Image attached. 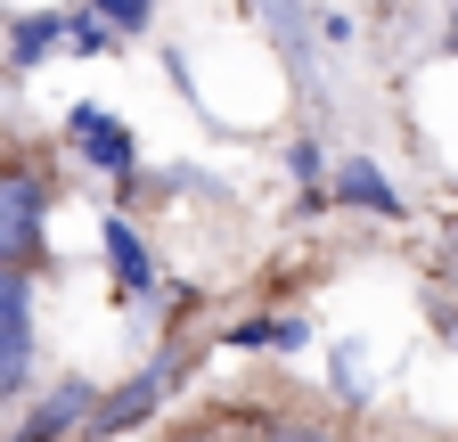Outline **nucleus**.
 Returning a JSON list of instances; mask_svg holds the SVG:
<instances>
[{"instance_id":"nucleus-12","label":"nucleus","mask_w":458,"mask_h":442,"mask_svg":"<svg viewBox=\"0 0 458 442\" xmlns=\"http://www.w3.org/2000/svg\"><path fill=\"white\" fill-rule=\"evenodd\" d=\"M82 9H90L98 25H114V33H148V17H156V0H82Z\"/></svg>"},{"instance_id":"nucleus-9","label":"nucleus","mask_w":458,"mask_h":442,"mask_svg":"<svg viewBox=\"0 0 458 442\" xmlns=\"http://www.w3.org/2000/svg\"><path fill=\"white\" fill-rule=\"evenodd\" d=\"M49 49H66V9H25V17H9V66H41Z\"/></svg>"},{"instance_id":"nucleus-8","label":"nucleus","mask_w":458,"mask_h":442,"mask_svg":"<svg viewBox=\"0 0 458 442\" xmlns=\"http://www.w3.org/2000/svg\"><path fill=\"white\" fill-rule=\"evenodd\" d=\"M246 9H254V17H262V33L278 41V58L311 82V9H303V0H246Z\"/></svg>"},{"instance_id":"nucleus-15","label":"nucleus","mask_w":458,"mask_h":442,"mask_svg":"<svg viewBox=\"0 0 458 442\" xmlns=\"http://www.w3.org/2000/svg\"><path fill=\"white\" fill-rule=\"evenodd\" d=\"M270 442H335V434H327V426H295V418H278Z\"/></svg>"},{"instance_id":"nucleus-2","label":"nucleus","mask_w":458,"mask_h":442,"mask_svg":"<svg viewBox=\"0 0 458 442\" xmlns=\"http://www.w3.org/2000/svg\"><path fill=\"white\" fill-rule=\"evenodd\" d=\"M41 254H49V173L0 164V262L33 270Z\"/></svg>"},{"instance_id":"nucleus-1","label":"nucleus","mask_w":458,"mask_h":442,"mask_svg":"<svg viewBox=\"0 0 458 442\" xmlns=\"http://www.w3.org/2000/svg\"><path fill=\"white\" fill-rule=\"evenodd\" d=\"M181 369H189V344L181 336H172L140 377H123V385H114V394H98L90 402V418H82V442H114V434H131V426H148L156 418V402L172 394V385H181Z\"/></svg>"},{"instance_id":"nucleus-10","label":"nucleus","mask_w":458,"mask_h":442,"mask_svg":"<svg viewBox=\"0 0 458 442\" xmlns=\"http://www.w3.org/2000/svg\"><path fill=\"white\" fill-rule=\"evenodd\" d=\"M311 319H238L229 327V353H303Z\"/></svg>"},{"instance_id":"nucleus-16","label":"nucleus","mask_w":458,"mask_h":442,"mask_svg":"<svg viewBox=\"0 0 458 442\" xmlns=\"http://www.w3.org/2000/svg\"><path fill=\"white\" fill-rule=\"evenodd\" d=\"M164 442H213V434H197V426H189V434H164Z\"/></svg>"},{"instance_id":"nucleus-3","label":"nucleus","mask_w":458,"mask_h":442,"mask_svg":"<svg viewBox=\"0 0 458 442\" xmlns=\"http://www.w3.org/2000/svg\"><path fill=\"white\" fill-rule=\"evenodd\" d=\"M33 353H41V327H33V270L0 262V402H17L33 385Z\"/></svg>"},{"instance_id":"nucleus-5","label":"nucleus","mask_w":458,"mask_h":442,"mask_svg":"<svg viewBox=\"0 0 458 442\" xmlns=\"http://www.w3.org/2000/svg\"><path fill=\"white\" fill-rule=\"evenodd\" d=\"M98 246H106V279H114V295L140 311V303L156 295V254H148V230H140L131 213H106Z\"/></svg>"},{"instance_id":"nucleus-18","label":"nucleus","mask_w":458,"mask_h":442,"mask_svg":"<svg viewBox=\"0 0 458 442\" xmlns=\"http://www.w3.org/2000/svg\"><path fill=\"white\" fill-rule=\"evenodd\" d=\"M450 254H458V238H450Z\"/></svg>"},{"instance_id":"nucleus-7","label":"nucleus","mask_w":458,"mask_h":442,"mask_svg":"<svg viewBox=\"0 0 458 442\" xmlns=\"http://www.w3.org/2000/svg\"><path fill=\"white\" fill-rule=\"evenodd\" d=\"M90 402H98V385H90V377H57L49 394L17 418V434H9V442H74V434H82V418H90Z\"/></svg>"},{"instance_id":"nucleus-11","label":"nucleus","mask_w":458,"mask_h":442,"mask_svg":"<svg viewBox=\"0 0 458 442\" xmlns=\"http://www.w3.org/2000/svg\"><path fill=\"white\" fill-rule=\"evenodd\" d=\"M66 49H74V58H114V49H123V33L98 25L90 9H74V17H66Z\"/></svg>"},{"instance_id":"nucleus-14","label":"nucleus","mask_w":458,"mask_h":442,"mask_svg":"<svg viewBox=\"0 0 458 442\" xmlns=\"http://www.w3.org/2000/svg\"><path fill=\"white\" fill-rule=\"evenodd\" d=\"M352 361H360V344H335V361H327V369H335V394H344V402H360V394H369V377H360Z\"/></svg>"},{"instance_id":"nucleus-6","label":"nucleus","mask_w":458,"mask_h":442,"mask_svg":"<svg viewBox=\"0 0 458 442\" xmlns=\"http://www.w3.org/2000/svg\"><path fill=\"white\" fill-rule=\"evenodd\" d=\"M327 205L369 213V221H410V197H401V189L377 173V156H344L335 173H327Z\"/></svg>"},{"instance_id":"nucleus-4","label":"nucleus","mask_w":458,"mask_h":442,"mask_svg":"<svg viewBox=\"0 0 458 442\" xmlns=\"http://www.w3.org/2000/svg\"><path fill=\"white\" fill-rule=\"evenodd\" d=\"M66 148H74V164H90L98 181H140V132L131 123H114L106 106H66Z\"/></svg>"},{"instance_id":"nucleus-13","label":"nucleus","mask_w":458,"mask_h":442,"mask_svg":"<svg viewBox=\"0 0 458 442\" xmlns=\"http://www.w3.org/2000/svg\"><path fill=\"white\" fill-rule=\"evenodd\" d=\"M286 173L303 181V197H311V205L327 197V164H319V140H295V148H286Z\"/></svg>"},{"instance_id":"nucleus-17","label":"nucleus","mask_w":458,"mask_h":442,"mask_svg":"<svg viewBox=\"0 0 458 442\" xmlns=\"http://www.w3.org/2000/svg\"><path fill=\"white\" fill-rule=\"evenodd\" d=\"M450 49H458V25H450Z\"/></svg>"}]
</instances>
